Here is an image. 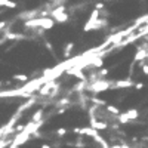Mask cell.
<instances>
[{
    "instance_id": "cell-1",
    "label": "cell",
    "mask_w": 148,
    "mask_h": 148,
    "mask_svg": "<svg viewBox=\"0 0 148 148\" xmlns=\"http://www.w3.org/2000/svg\"><path fill=\"white\" fill-rule=\"evenodd\" d=\"M24 25H25L27 28H43V30H51L53 28L55 25V21L52 18H49V16H45V18H40V16H37V18H33V19H27L25 22H24Z\"/></svg>"
},
{
    "instance_id": "cell-2",
    "label": "cell",
    "mask_w": 148,
    "mask_h": 148,
    "mask_svg": "<svg viewBox=\"0 0 148 148\" xmlns=\"http://www.w3.org/2000/svg\"><path fill=\"white\" fill-rule=\"evenodd\" d=\"M49 15H51V18L56 22H61V24H64L68 21V14L65 12V6L64 5H61V6H55L51 12H49Z\"/></svg>"
},
{
    "instance_id": "cell-3",
    "label": "cell",
    "mask_w": 148,
    "mask_h": 148,
    "mask_svg": "<svg viewBox=\"0 0 148 148\" xmlns=\"http://www.w3.org/2000/svg\"><path fill=\"white\" fill-rule=\"evenodd\" d=\"M111 83L113 82H107V80H95L93 83L88 84L86 88H88L89 90L95 92V93H99V92H104L107 89H111Z\"/></svg>"
},
{
    "instance_id": "cell-4",
    "label": "cell",
    "mask_w": 148,
    "mask_h": 148,
    "mask_svg": "<svg viewBox=\"0 0 148 148\" xmlns=\"http://www.w3.org/2000/svg\"><path fill=\"white\" fill-rule=\"evenodd\" d=\"M99 16H101V12L95 9V10L92 12V14H90L89 19L86 21V24H84V25H83V31H86V33H88V31L93 30V24H95V21H96L98 18H99Z\"/></svg>"
},
{
    "instance_id": "cell-5",
    "label": "cell",
    "mask_w": 148,
    "mask_h": 148,
    "mask_svg": "<svg viewBox=\"0 0 148 148\" xmlns=\"http://www.w3.org/2000/svg\"><path fill=\"white\" fill-rule=\"evenodd\" d=\"M144 59H147V47L144 46H139L136 49V53L133 56V64H139V62H144Z\"/></svg>"
},
{
    "instance_id": "cell-6",
    "label": "cell",
    "mask_w": 148,
    "mask_h": 148,
    "mask_svg": "<svg viewBox=\"0 0 148 148\" xmlns=\"http://www.w3.org/2000/svg\"><path fill=\"white\" fill-rule=\"evenodd\" d=\"M132 86H133L132 79H126V80L114 82L113 84H111V89H127V88H132Z\"/></svg>"
},
{
    "instance_id": "cell-7",
    "label": "cell",
    "mask_w": 148,
    "mask_h": 148,
    "mask_svg": "<svg viewBox=\"0 0 148 148\" xmlns=\"http://www.w3.org/2000/svg\"><path fill=\"white\" fill-rule=\"evenodd\" d=\"M56 83L53 80H47L46 83H43L40 88H39V95L40 96H45V95H49V92H51V89H53V86Z\"/></svg>"
},
{
    "instance_id": "cell-8",
    "label": "cell",
    "mask_w": 148,
    "mask_h": 148,
    "mask_svg": "<svg viewBox=\"0 0 148 148\" xmlns=\"http://www.w3.org/2000/svg\"><path fill=\"white\" fill-rule=\"evenodd\" d=\"M90 127L95 130H105L108 125L104 121H98V119H90Z\"/></svg>"
},
{
    "instance_id": "cell-9",
    "label": "cell",
    "mask_w": 148,
    "mask_h": 148,
    "mask_svg": "<svg viewBox=\"0 0 148 148\" xmlns=\"http://www.w3.org/2000/svg\"><path fill=\"white\" fill-rule=\"evenodd\" d=\"M3 39L5 40H22V39H25V36L24 34H16V33H10V31H5L3 34Z\"/></svg>"
},
{
    "instance_id": "cell-10",
    "label": "cell",
    "mask_w": 148,
    "mask_h": 148,
    "mask_svg": "<svg viewBox=\"0 0 148 148\" xmlns=\"http://www.w3.org/2000/svg\"><path fill=\"white\" fill-rule=\"evenodd\" d=\"M107 24H108V21H107V19L98 18V19L95 21V24H93V30H101V28L107 27Z\"/></svg>"
},
{
    "instance_id": "cell-11",
    "label": "cell",
    "mask_w": 148,
    "mask_h": 148,
    "mask_svg": "<svg viewBox=\"0 0 148 148\" xmlns=\"http://www.w3.org/2000/svg\"><path fill=\"white\" fill-rule=\"evenodd\" d=\"M0 6H5V8H9V9H15L16 3L12 2V0H0Z\"/></svg>"
},
{
    "instance_id": "cell-12",
    "label": "cell",
    "mask_w": 148,
    "mask_h": 148,
    "mask_svg": "<svg viewBox=\"0 0 148 148\" xmlns=\"http://www.w3.org/2000/svg\"><path fill=\"white\" fill-rule=\"evenodd\" d=\"M126 116H127V119H129V121L130 120H135V119H138V116H139V113H138V110H129V111H126Z\"/></svg>"
},
{
    "instance_id": "cell-13",
    "label": "cell",
    "mask_w": 148,
    "mask_h": 148,
    "mask_svg": "<svg viewBox=\"0 0 148 148\" xmlns=\"http://www.w3.org/2000/svg\"><path fill=\"white\" fill-rule=\"evenodd\" d=\"M42 119H43V110H37L36 113L31 116V121H34V123L36 121H40Z\"/></svg>"
},
{
    "instance_id": "cell-14",
    "label": "cell",
    "mask_w": 148,
    "mask_h": 148,
    "mask_svg": "<svg viewBox=\"0 0 148 148\" xmlns=\"http://www.w3.org/2000/svg\"><path fill=\"white\" fill-rule=\"evenodd\" d=\"M73 49H74V43H67L65 45V49H64V58H68L70 53L73 52Z\"/></svg>"
},
{
    "instance_id": "cell-15",
    "label": "cell",
    "mask_w": 148,
    "mask_h": 148,
    "mask_svg": "<svg viewBox=\"0 0 148 148\" xmlns=\"http://www.w3.org/2000/svg\"><path fill=\"white\" fill-rule=\"evenodd\" d=\"M107 111H108V113H111V114H116V116L120 114V110L117 107H114V105H107Z\"/></svg>"
},
{
    "instance_id": "cell-16",
    "label": "cell",
    "mask_w": 148,
    "mask_h": 148,
    "mask_svg": "<svg viewBox=\"0 0 148 148\" xmlns=\"http://www.w3.org/2000/svg\"><path fill=\"white\" fill-rule=\"evenodd\" d=\"M89 101L93 102V105H107V102L99 99V98H89Z\"/></svg>"
},
{
    "instance_id": "cell-17",
    "label": "cell",
    "mask_w": 148,
    "mask_h": 148,
    "mask_svg": "<svg viewBox=\"0 0 148 148\" xmlns=\"http://www.w3.org/2000/svg\"><path fill=\"white\" fill-rule=\"evenodd\" d=\"M14 80H18V82H27V80H28V76H25V74H15V76H14Z\"/></svg>"
},
{
    "instance_id": "cell-18",
    "label": "cell",
    "mask_w": 148,
    "mask_h": 148,
    "mask_svg": "<svg viewBox=\"0 0 148 148\" xmlns=\"http://www.w3.org/2000/svg\"><path fill=\"white\" fill-rule=\"evenodd\" d=\"M68 104H70V99H68V98H64V99L58 101V104H56V105H58V107H67ZM67 108H68V107H67Z\"/></svg>"
},
{
    "instance_id": "cell-19",
    "label": "cell",
    "mask_w": 148,
    "mask_h": 148,
    "mask_svg": "<svg viewBox=\"0 0 148 148\" xmlns=\"http://www.w3.org/2000/svg\"><path fill=\"white\" fill-rule=\"evenodd\" d=\"M67 132H68V130H67L65 127H59V129H56L55 133L58 135V136H64V135H67Z\"/></svg>"
},
{
    "instance_id": "cell-20",
    "label": "cell",
    "mask_w": 148,
    "mask_h": 148,
    "mask_svg": "<svg viewBox=\"0 0 148 148\" xmlns=\"http://www.w3.org/2000/svg\"><path fill=\"white\" fill-rule=\"evenodd\" d=\"M139 67H141V70H142V73L145 74V76H148V64H145V62H139Z\"/></svg>"
},
{
    "instance_id": "cell-21",
    "label": "cell",
    "mask_w": 148,
    "mask_h": 148,
    "mask_svg": "<svg viewBox=\"0 0 148 148\" xmlns=\"http://www.w3.org/2000/svg\"><path fill=\"white\" fill-rule=\"evenodd\" d=\"M45 46H46V49H47L49 52L53 53V47H52V43H51V42H45Z\"/></svg>"
},
{
    "instance_id": "cell-22",
    "label": "cell",
    "mask_w": 148,
    "mask_h": 148,
    "mask_svg": "<svg viewBox=\"0 0 148 148\" xmlns=\"http://www.w3.org/2000/svg\"><path fill=\"white\" fill-rule=\"evenodd\" d=\"M108 71H110L108 68H101V70H99V76H101V77L107 76V74H108Z\"/></svg>"
},
{
    "instance_id": "cell-23",
    "label": "cell",
    "mask_w": 148,
    "mask_h": 148,
    "mask_svg": "<svg viewBox=\"0 0 148 148\" xmlns=\"http://www.w3.org/2000/svg\"><path fill=\"white\" fill-rule=\"evenodd\" d=\"M102 8H104V3H102V2H99V3L95 5V9H96V10H101Z\"/></svg>"
},
{
    "instance_id": "cell-24",
    "label": "cell",
    "mask_w": 148,
    "mask_h": 148,
    "mask_svg": "<svg viewBox=\"0 0 148 148\" xmlns=\"http://www.w3.org/2000/svg\"><path fill=\"white\" fill-rule=\"evenodd\" d=\"M133 86H135V88H136L138 90H141V89H144L145 84H144V83H136V84H133Z\"/></svg>"
},
{
    "instance_id": "cell-25",
    "label": "cell",
    "mask_w": 148,
    "mask_h": 148,
    "mask_svg": "<svg viewBox=\"0 0 148 148\" xmlns=\"http://www.w3.org/2000/svg\"><path fill=\"white\" fill-rule=\"evenodd\" d=\"M6 28V22L5 21H0V31H3Z\"/></svg>"
},
{
    "instance_id": "cell-26",
    "label": "cell",
    "mask_w": 148,
    "mask_h": 148,
    "mask_svg": "<svg viewBox=\"0 0 148 148\" xmlns=\"http://www.w3.org/2000/svg\"><path fill=\"white\" fill-rule=\"evenodd\" d=\"M9 148H19V147H18V145H15V144H10V145H9Z\"/></svg>"
},
{
    "instance_id": "cell-27",
    "label": "cell",
    "mask_w": 148,
    "mask_h": 148,
    "mask_svg": "<svg viewBox=\"0 0 148 148\" xmlns=\"http://www.w3.org/2000/svg\"><path fill=\"white\" fill-rule=\"evenodd\" d=\"M42 148H52V147H51V145H47V144H43Z\"/></svg>"
},
{
    "instance_id": "cell-28",
    "label": "cell",
    "mask_w": 148,
    "mask_h": 148,
    "mask_svg": "<svg viewBox=\"0 0 148 148\" xmlns=\"http://www.w3.org/2000/svg\"><path fill=\"white\" fill-rule=\"evenodd\" d=\"M147 59H148V47H147Z\"/></svg>"
},
{
    "instance_id": "cell-29",
    "label": "cell",
    "mask_w": 148,
    "mask_h": 148,
    "mask_svg": "<svg viewBox=\"0 0 148 148\" xmlns=\"http://www.w3.org/2000/svg\"><path fill=\"white\" fill-rule=\"evenodd\" d=\"M102 2H110V0H102Z\"/></svg>"
},
{
    "instance_id": "cell-30",
    "label": "cell",
    "mask_w": 148,
    "mask_h": 148,
    "mask_svg": "<svg viewBox=\"0 0 148 148\" xmlns=\"http://www.w3.org/2000/svg\"><path fill=\"white\" fill-rule=\"evenodd\" d=\"M147 40H148V37H147Z\"/></svg>"
}]
</instances>
